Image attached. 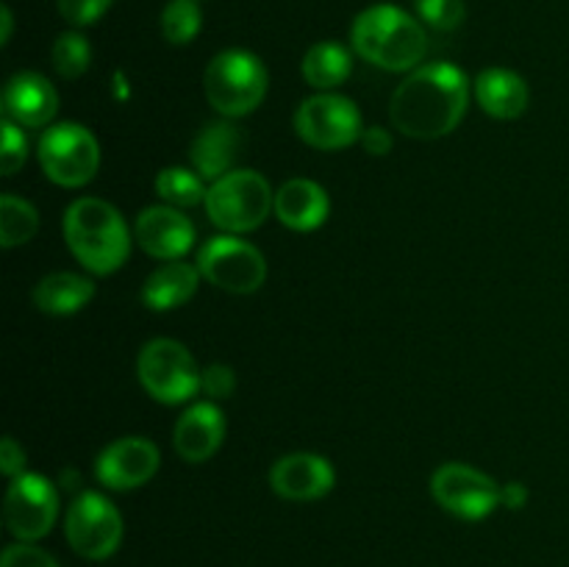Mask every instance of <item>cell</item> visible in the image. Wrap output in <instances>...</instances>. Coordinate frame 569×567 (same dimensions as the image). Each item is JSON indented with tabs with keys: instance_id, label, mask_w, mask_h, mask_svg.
Here are the masks:
<instances>
[{
	"instance_id": "obj_4",
	"label": "cell",
	"mask_w": 569,
	"mask_h": 567,
	"mask_svg": "<svg viewBox=\"0 0 569 567\" xmlns=\"http://www.w3.org/2000/svg\"><path fill=\"white\" fill-rule=\"evenodd\" d=\"M264 64L250 50H222L206 67V98L220 115L244 117L261 106L267 94Z\"/></svg>"
},
{
	"instance_id": "obj_26",
	"label": "cell",
	"mask_w": 569,
	"mask_h": 567,
	"mask_svg": "<svg viewBox=\"0 0 569 567\" xmlns=\"http://www.w3.org/2000/svg\"><path fill=\"white\" fill-rule=\"evenodd\" d=\"M203 26L198 0H170L161 11V33L170 44H189Z\"/></svg>"
},
{
	"instance_id": "obj_20",
	"label": "cell",
	"mask_w": 569,
	"mask_h": 567,
	"mask_svg": "<svg viewBox=\"0 0 569 567\" xmlns=\"http://www.w3.org/2000/svg\"><path fill=\"white\" fill-rule=\"evenodd\" d=\"M476 98L478 106L487 111L489 117L498 120H515L528 109V83L522 81L517 72L503 70V67H492L483 70L476 81Z\"/></svg>"
},
{
	"instance_id": "obj_8",
	"label": "cell",
	"mask_w": 569,
	"mask_h": 567,
	"mask_svg": "<svg viewBox=\"0 0 569 567\" xmlns=\"http://www.w3.org/2000/svg\"><path fill=\"white\" fill-rule=\"evenodd\" d=\"M198 270L214 287L226 289L233 295H248L264 284L267 278V261L244 239L226 233V237H214L200 248Z\"/></svg>"
},
{
	"instance_id": "obj_17",
	"label": "cell",
	"mask_w": 569,
	"mask_h": 567,
	"mask_svg": "<svg viewBox=\"0 0 569 567\" xmlns=\"http://www.w3.org/2000/svg\"><path fill=\"white\" fill-rule=\"evenodd\" d=\"M226 439V420L214 404H194L176 422L172 442L187 461H206Z\"/></svg>"
},
{
	"instance_id": "obj_16",
	"label": "cell",
	"mask_w": 569,
	"mask_h": 567,
	"mask_svg": "<svg viewBox=\"0 0 569 567\" xmlns=\"http://www.w3.org/2000/svg\"><path fill=\"white\" fill-rule=\"evenodd\" d=\"M59 111L53 83L39 72H17L3 89V117L26 128H42Z\"/></svg>"
},
{
	"instance_id": "obj_6",
	"label": "cell",
	"mask_w": 569,
	"mask_h": 567,
	"mask_svg": "<svg viewBox=\"0 0 569 567\" xmlns=\"http://www.w3.org/2000/svg\"><path fill=\"white\" fill-rule=\"evenodd\" d=\"M39 165L44 176L59 187H83L94 178L100 165L98 139L78 122H59L39 137Z\"/></svg>"
},
{
	"instance_id": "obj_3",
	"label": "cell",
	"mask_w": 569,
	"mask_h": 567,
	"mask_svg": "<svg viewBox=\"0 0 569 567\" xmlns=\"http://www.w3.org/2000/svg\"><path fill=\"white\" fill-rule=\"evenodd\" d=\"M64 239L72 256L94 276L120 270L131 250L126 220L100 198H81L64 211Z\"/></svg>"
},
{
	"instance_id": "obj_35",
	"label": "cell",
	"mask_w": 569,
	"mask_h": 567,
	"mask_svg": "<svg viewBox=\"0 0 569 567\" xmlns=\"http://www.w3.org/2000/svg\"><path fill=\"white\" fill-rule=\"evenodd\" d=\"M528 500V489L522 484H509V487L500 489V504L509 506V509H522Z\"/></svg>"
},
{
	"instance_id": "obj_7",
	"label": "cell",
	"mask_w": 569,
	"mask_h": 567,
	"mask_svg": "<svg viewBox=\"0 0 569 567\" xmlns=\"http://www.w3.org/2000/svg\"><path fill=\"white\" fill-rule=\"evenodd\" d=\"M137 372L150 398L183 404L200 387V370L192 354L176 339H150L137 361Z\"/></svg>"
},
{
	"instance_id": "obj_21",
	"label": "cell",
	"mask_w": 569,
	"mask_h": 567,
	"mask_svg": "<svg viewBox=\"0 0 569 567\" xmlns=\"http://www.w3.org/2000/svg\"><path fill=\"white\" fill-rule=\"evenodd\" d=\"M200 270L187 261H167L156 267L142 287V300L153 311H170L187 304L198 289Z\"/></svg>"
},
{
	"instance_id": "obj_18",
	"label": "cell",
	"mask_w": 569,
	"mask_h": 567,
	"mask_svg": "<svg viewBox=\"0 0 569 567\" xmlns=\"http://www.w3.org/2000/svg\"><path fill=\"white\" fill-rule=\"evenodd\" d=\"M328 195L320 183L309 178H292L276 192V215L292 231H315L326 222Z\"/></svg>"
},
{
	"instance_id": "obj_29",
	"label": "cell",
	"mask_w": 569,
	"mask_h": 567,
	"mask_svg": "<svg viewBox=\"0 0 569 567\" xmlns=\"http://www.w3.org/2000/svg\"><path fill=\"white\" fill-rule=\"evenodd\" d=\"M3 148H0V170L3 176H14L22 165H26L28 156V142L26 133L20 131V126L3 117Z\"/></svg>"
},
{
	"instance_id": "obj_5",
	"label": "cell",
	"mask_w": 569,
	"mask_h": 567,
	"mask_svg": "<svg viewBox=\"0 0 569 567\" xmlns=\"http://www.w3.org/2000/svg\"><path fill=\"white\" fill-rule=\"evenodd\" d=\"M276 209L270 181L256 170H231L217 178L206 195V211L211 222L226 233L256 231Z\"/></svg>"
},
{
	"instance_id": "obj_12",
	"label": "cell",
	"mask_w": 569,
	"mask_h": 567,
	"mask_svg": "<svg viewBox=\"0 0 569 567\" xmlns=\"http://www.w3.org/2000/svg\"><path fill=\"white\" fill-rule=\"evenodd\" d=\"M431 493L442 509L461 520H481L500 506V487L476 467L450 461L431 478Z\"/></svg>"
},
{
	"instance_id": "obj_34",
	"label": "cell",
	"mask_w": 569,
	"mask_h": 567,
	"mask_svg": "<svg viewBox=\"0 0 569 567\" xmlns=\"http://www.w3.org/2000/svg\"><path fill=\"white\" fill-rule=\"evenodd\" d=\"M359 142L370 156H387L389 150H392V133H389L387 128H378V126L365 128Z\"/></svg>"
},
{
	"instance_id": "obj_24",
	"label": "cell",
	"mask_w": 569,
	"mask_h": 567,
	"mask_svg": "<svg viewBox=\"0 0 569 567\" xmlns=\"http://www.w3.org/2000/svg\"><path fill=\"white\" fill-rule=\"evenodd\" d=\"M156 192L167 203L176 206V209H192V206L206 203L209 189H206L203 178L194 170H187V167H167L156 178Z\"/></svg>"
},
{
	"instance_id": "obj_31",
	"label": "cell",
	"mask_w": 569,
	"mask_h": 567,
	"mask_svg": "<svg viewBox=\"0 0 569 567\" xmlns=\"http://www.w3.org/2000/svg\"><path fill=\"white\" fill-rule=\"evenodd\" d=\"M0 567H59L50 554H44L42 548L28 543L9 545L3 550V559H0Z\"/></svg>"
},
{
	"instance_id": "obj_15",
	"label": "cell",
	"mask_w": 569,
	"mask_h": 567,
	"mask_svg": "<svg viewBox=\"0 0 569 567\" xmlns=\"http://www.w3.org/2000/svg\"><path fill=\"white\" fill-rule=\"evenodd\" d=\"M337 472L326 456L289 454L272 465L270 484L287 500H317L331 493Z\"/></svg>"
},
{
	"instance_id": "obj_23",
	"label": "cell",
	"mask_w": 569,
	"mask_h": 567,
	"mask_svg": "<svg viewBox=\"0 0 569 567\" xmlns=\"http://www.w3.org/2000/svg\"><path fill=\"white\" fill-rule=\"evenodd\" d=\"M350 67H353V59L339 42H317L303 56V78L315 89H333L345 83Z\"/></svg>"
},
{
	"instance_id": "obj_13",
	"label": "cell",
	"mask_w": 569,
	"mask_h": 567,
	"mask_svg": "<svg viewBox=\"0 0 569 567\" xmlns=\"http://www.w3.org/2000/svg\"><path fill=\"white\" fill-rule=\"evenodd\" d=\"M159 470V448L144 437H122L94 461V476L111 489H133L148 484Z\"/></svg>"
},
{
	"instance_id": "obj_1",
	"label": "cell",
	"mask_w": 569,
	"mask_h": 567,
	"mask_svg": "<svg viewBox=\"0 0 569 567\" xmlns=\"http://www.w3.org/2000/svg\"><path fill=\"white\" fill-rule=\"evenodd\" d=\"M467 76L456 64L417 67L392 94L395 128L411 139H439L453 131L467 111Z\"/></svg>"
},
{
	"instance_id": "obj_32",
	"label": "cell",
	"mask_w": 569,
	"mask_h": 567,
	"mask_svg": "<svg viewBox=\"0 0 569 567\" xmlns=\"http://www.w3.org/2000/svg\"><path fill=\"white\" fill-rule=\"evenodd\" d=\"M233 387H237V378L228 365H209L200 372V389L209 398H231Z\"/></svg>"
},
{
	"instance_id": "obj_9",
	"label": "cell",
	"mask_w": 569,
	"mask_h": 567,
	"mask_svg": "<svg viewBox=\"0 0 569 567\" xmlns=\"http://www.w3.org/2000/svg\"><path fill=\"white\" fill-rule=\"evenodd\" d=\"M295 128L300 139L317 150L350 148L365 133L359 109L348 98L333 92L306 98L295 115Z\"/></svg>"
},
{
	"instance_id": "obj_33",
	"label": "cell",
	"mask_w": 569,
	"mask_h": 567,
	"mask_svg": "<svg viewBox=\"0 0 569 567\" xmlns=\"http://www.w3.org/2000/svg\"><path fill=\"white\" fill-rule=\"evenodd\" d=\"M22 467H26V450L17 445L14 437H6L0 442V470L9 478L22 476Z\"/></svg>"
},
{
	"instance_id": "obj_28",
	"label": "cell",
	"mask_w": 569,
	"mask_h": 567,
	"mask_svg": "<svg viewBox=\"0 0 569 567\" xmlns=\"http://www.w3.org/2000/svg\"><path fill=\"white\" fill-rule=\"evenodd\" d=\"M417 17L437 31H456L465 22V0H415Z\"/></svg>"
},
{
	"instance_id": "obj_11",
	"label": "cell",
	"mask_w": 569,
	"mask_h": 567,
	"mask_svg": "<svg viewBox=\"0 0 569 567\" xmlns=\"http://www.w3.org/2000/svg\"><path fill=\"white\" fill-rule=\"evenodd\" d=\"M56 515H59V495L48 478L33 476V472L11 478L3 500V520L20 543L44 537L53 528Z\"/></svg>"
},
{
	"instance_id": "obj_2",
	"label": "cell",
	"mask_w": 569,
	"mask_h": 567,
	"mask_svg": "<svg viewBox=\"0 0 569 567\" xmlns=\"http://www.w3.org/2000/svg\"><path fill=\"white\" fill-rule=\"evenodd\" d=\"M350 39L361 59L389 72L417 70L428 50V37L420 20L392 3L370 6L361 11Z\"/></svg>"
},
{
	"instance_id": "obj_27",
	"label": "cell",
	"mask_w": 569,
	"mask_h": 567,
	"mask_svg": "<svg viewBox=\"0 0 569 567\" xmlns=\"http://www.w3.org/2000/svg\"><path fill=\"white\" fill-rule=\"evenodd\" d=\"M92 61V44L83 33L64 31L53 42V67L61 78H81Z\"/></svg>"
},
{
	"instance_id": "obj_22",
	"label": "cell",
	"mask_w": 569,
	"mask_h": 567,
	"mask_svg": "<svg viewBox=\"0 0 569 567\" xmlns=\"http://www.w3.org/2000/svg\"><path fill=\"white\" fill-rule=\"evenodd\" d=\"M94 287L76 272H50L33 289V304L48 315H76L92 300Z\"/></svg>"
},
{
	"instance_id": "obj_30",
	"label": "cell",
	"mask_w": 569,
	"mask_h": 567,
	"mask_svg": "<svg viewBox=\"0 0 569 567\" xmlns=\"http://www.w3.org/2000/svg\"><path fill=\"white\" fill-rule=\"evenodd\" d=\"M114 0H59V14L64 17L70 26L83 28L98 22L106 11L111 9Z\"/></svg>"
},
{
	"instance_id": "obj_19",
	"label": "cell",
	"mask_w": 569,
	"mask_h": 567,
	"mask_svg": "<svg viewBox=\"0 0 569 567\" xmlns=\"http://www.w3.org/2000/svg\"><path fill=\"white\" fill-rule=\"evenodd\" d=\"M239 145H242V133L231 122H211L203 131L194 137L189 159H192V170L198 172L203 181L214 183L217 178L228 176L237 161Z\"/></svg>"
},
{
	"instance_id": "obj_14",
	"label": "cell",
	"mask_w": 569,
	"mask_h": 567,
	"mask_svg": "<svg viewBox=\"0 0 569 567\" xmlns=\"http://www.w3.org/2000/svg\"><path fill=\"white\" fill-rule=\"evenodd\" d=\"M133 237L153 259L176 261L194 245V226L176 206H150L137 217Z\"/></svg>"
},
{
	"instance_id": "obj_36",
	"label": "cell",
	"mask_w": 569,
	"mask_h": 567,
	"mask_svg": "<svg viewBox=\"0 0 569 567\" xmlns=\"http://www.w3.org/2000/svg\"><path fill=\"white\" fill-rule=\"evenodd\" d=\"M0 22H3V31H0V42L6 44L11 39V28H14V22H11L9 6H3V9H0Z\"/></svg>"
},
{
	"instance_id": "obj_25",
	"label": "cell",
	"mask_w": 569,
	"mask_h": 567,
	"mask_svg": "<svg viewBox=\"0 0 569 567\" xmlns=\"http://www.w3.org/2000/svg\"><path fill=\"white\" fill-rule=\"evenodd\" d=\"M39 228V215L28 200L17 195H3L0 198V245L3 248H17L33 239Z\"/></svg>"
},
{
	"instance_id": "obj_10",
	"label": "cell",
	"mask_w": 569,
	"mask_h": 567,
	"mask_svg": "<svg viewBox=\"0 0 569 567\" xmlns=\"http://www.w3.org/2000/svg\"><path fill=\"white\" fill-rule=\"evenodd\" d=\"M64 534L70 548L83 559H109L122 539L120 511L98 493H83L67 509Z\"/></svg>"
}]
</instances>
